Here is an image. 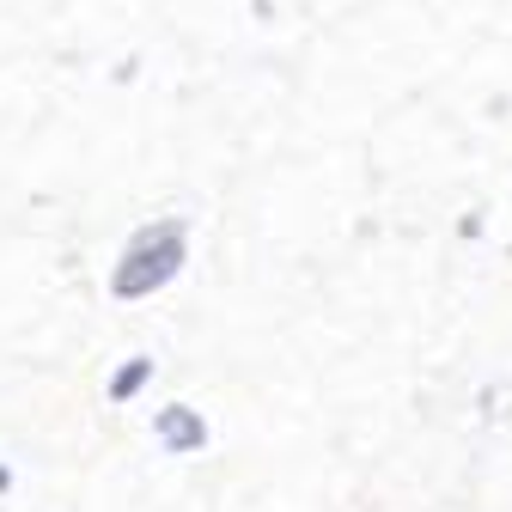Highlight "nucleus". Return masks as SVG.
<instances>
[{"label": "nucleus", "instance_id": "1", "mask_svg": "<svg viewBox=\"0 0 512 512\" xmlns=\"http://www.w3.org/2000/svg\"><path fill=\"white\" fill-rule=\"evenodd\" d=\"M128 263H135V269H122V275H116V293H122V299H135V293H147V287L171 281V269L183 263V232H177V226H165V232H159V244H153V250L141 244L135 256H128Z\"/></svg>", "mask_w": 512, "mask_h": 512}, {"label": "nucleus", "instance_id": "2", "mask_svg": "<svg viewBox=\"0 0 512 512\" xmlns=\"http://www.w3.org/2000/svg\"><path fill=\"white\" fill-rule=\"evenodd\" d=\"M165 445H171V452H189V445H202V421H189L183 409H171V415H165Z\"/></svg>", "mask_w": 512, "mask_h": 512}, {"label": "nucleus", "instance_id": "3", "mask_svg": "<svg viewBox=\"0 0 512 512\" xmlns=\"http://www.w3.org/2000/svg\"><path fill=\"white\" fill-rule=\"evenodd\" d=\"M147 372H153V360H135V366H122V372H116V384H110V397H116V403H128V397L141 391V378H147Z\"/></svg>", "mask_w": 512, "mask_h": 512}, {"label": "nucleus", "instance_id": "4", "mask_svg": "<svg viewBox=\"0 0 512 512\" xmlns=\"http://www.w3.org/2000/svg\"><path fill=\"white\" fill-rule=\"evenodd\" d=\"M0 488H7V470H0Z\"/></svg>", "mask_w": 512, "mask_h": 512}]
</instances>
